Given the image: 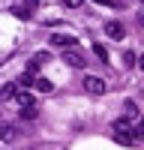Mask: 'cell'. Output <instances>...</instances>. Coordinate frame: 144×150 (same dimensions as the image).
I'll use <instances>...</instances> for the list:
<instances>
[{"label": "cell", "instance_id": "15", "mask_svg": "<svg viewBox=\"0 0 144 150\" xmlns=\"http://www.w3.org/2000/svg\"><path fill=\"white\" fill-rule=\"evenodd\" d=\"M135 138H144V117L138 120V129H135Z\"/></svg>", "mask_w": 144, "mask_h": 150}, {"label": "cell", "instance_id": "3", "mask_svg": "<svg viewBox=\"0 0 144 150\" xmlns=\"http://www.w3.org/2000/svg\"><path fill=\"white\" fill-rule=\"evenodd\" d=\"M84 90L93 93V96H102V93L108 90V84H105L102 78H96V75H87V78H84Z\"/></svg>", "mask_w": 144, "mask_h": 150}, {"label": "cell", "instance_id": "17", "mask_svg": "<svg viewBox=\"0 0 144 150\" xmlns=\"http://www.w3.org/2000/svg\"><path fill=\"white\" fill-rule=\"evenodd\" d=\"M126 114H129V117H135V114H138V111H135V102H126Z\"/></svg>", "mask_w": 144, "mask_h": 150}, {"label": "cell", "instance_id": "12", "mask_svg": "<svg viewBox=\"0 0 144 150\" xmlns=\"http://www.w3.org/2000/svg\"><path fill=\"white\" fill-rule=\"evenodd\" d=\"M93 54H96V57H99V60H102V63H108V51H105V48H102V45H93Z\"/></svg>", "mask_w": 144, "mask_h": 150}, {"label": "cell", "instance_id": "19", "mask_svg": "<svg viewBox=\"0 0 144 150\" xmlns=\"http://www.w3.org/2000/svg\"><path fill=\"white\" fill-rule=\"evenodd\" d=\"M96 3H102V6H114V0H96Z\"/></svg>", "mask_w": 144, "mask_h": 150}, {"label": "cell", "instance_id": "16", "mask_svg": "<svg viewBox=\"0 0 144 150\" xmlns=\"http://www.w3.org/2000/svg\"><path fill=\"white\" fill-rule=\"evenodd\" d=\"M63 3H66V6H69V9H78V6H81V3H84V0H63Z\"/></svg>", "mask_w": 144, "mask_h": 150}, {"label": "cell", "instance_id": "9", "mask_svg": "<svg viewBox=\"0 0 144 150\" xmlns=\"http://www.w3.org/2000/svg\"><path fill=\"white\" fill-rule=\"evenodd\" d=\"M36 114H39L36 102H33V105H21V117H24V120H36Z\"/></svg>", "mask_w": 144, "mask_h": 150}, {"label": "cell", "instance_id": "21", "mask_svg": "<svg viewBox=\"0 0 144 150\" xmlns=\"http://www.w3.org/2000/svg\"><path fill=\"white\" fill-rule=\"evenodd\" d=\"M141 3H144V0H141Z\"/></svg>", "mask_w": 144, "mask_h": 150}, {"label": "cell", "instance_id": "5", "mask_svg": "<svg viewBox=\"0 0 144 150\" xmlns=\"http://www.w3.org/2000/svg\"><path fill=\"white\" fill-rule=\"evenodd\" d=\"M105 33L111 36V39H123V36H126V27H123L120 21H105Z\"/></svg>", "mask_w": 144, "mask_h": 150}, {"label": "cell", "instance_id": "11", "mask_svg": "<svg viewBox=\"0 0 144 150\" xmlns=\"http://www.w3.org/2000/svg\"><path fill=\"white\" fill-rule=\"evenodd\" d=\"M15 99H18V105H33V96H30L27 90H21V93H18Z\"/></svg>", "mask_w": 144, "mask_h": 150}, {"label": "cell", "instance_id": "1", "mask_svg": "<svg viewBox=\"0 0 144 150\" xmlns=\"http://www.w3.org/2000/svg\"><path fill=\"white\" fill-rule=\"evenodd\" d=\"M114 141L123 144V147L135 144V132L129 129V120H114Z\"/></svg>", "mask_w": 144, "mask_h": 150}, {"label": "cell", "instance_id": "7", "mask_svg": "<svg viewBox=\"0 0 144 150\" xmlns=\"http://www.w3.org/2000/svg\"><path fill=\"white\" fill-rule=\"evenodd\" d=\"M51 45H60V48H75V36H69V33H54V36H51Z\"/></svg>", "mask_w": 144, "mask_h": 150}, {"label": "cell", "instance_id": "10", "mask_svg": "<svg viewBox=\"0 0 144 150\" xmlns=\"http://www.w3.org/2000/svg\"><path fill=\"white\" fill-rule=\"evenodd\" d=\"M15 90H18V84H15V81L6 84L3 90H0V102H3V99H12V96H15Z\"/></svg>", "mask_w": 144, "mask_h": 150}, {"label": "cell", "instance_id": "6", "mask_svg": "<svg viewBox=\"0 0 144 150\" xmlns=\"http://www.w3.org/2000/svg\"><path fill=\"white\" fill-rule=\"evenodd\" d=\"M18 138V129L12 126V123H0V141H6V144H12Z\"/></svg>", "mask_w": 144, "mask_h": 150}, {"label": "cell", "instance_id": "2", "mask_svg": "<svg viewBox=\"0 0 144 150\" xmlns=\"http://www.w3.org/2000/svg\"><path fill=\"white\" fill-rule=\"evenodd\" d=\"M39 9V0H24V3H18V6H12V15L15 18H33V12Z\"/></svg>", "mask_w": 144, "mask_h": 150}, {"label": "cell", "instance_id": "20", "mask_svg": "<svg viewBox=\"0 0 144 150\" xmlns=\"http://www.w3.org/2000/svg\"><path fill=\"white\" fill-rule=\"evenodd\" d=\"M138 24H141V27H144V9L138 12Z\"/></svg>", "mask_w": 144, "mask_h": 150}, {"label": "cell", "instance_id": "13", "mask_svg": "<svg viewBox=\"0 0 144 150\" xmlns=\"http://www.w3.org/2000/svg\"><path fill=\"white\" fill-rule=\"evenodd\" d=\"M45 60H48V51H39V54H36V57H33V63H39V66H42V63H45Z\"/></svg>", "mask_w": 144, "mask_h": 150}, {"label": "cell", "instance_id": "14", "mask_svg": "<svg viewBox=\"0 0 144 150\" xmlns=\"http://www.w3.org/2000/svg\"><path fill=\"white\" fill-rule=\"evenodd\" d=\"M123 63H126V66H132V63H135V54L126 51V54H123Z\"/></svg>", "mask_w": 144, "mask_h": 150}, {"label": "cell", "instance_id": "8", "mask_svg": "<svg viewBox=\"0 0 144 150\" xmlns=\"http://www.w3.org/2000/svg\"><path fill=\"white\" fill-rule=\"evenodd\" d=\"M33 84H36V90H39V93H51V90H54V84L48 81V78H33Z\"/></svg>", "mask_w": 144, "mask_h": 150}, {"label": "cell", "instance_id": "4", "mask_svg": "<svg viewBox=\"0 0 144 150\" xmlns=\"http://www.w3.org/2000/svg\"><path fill=\"white\" fill-rule=\"evenodd\" d=\"M63 60H66L69 66H75V69H84V66H87V57H84L81 51H75V48H66V51H63Z\"/></svg>", "mask_w": 144, "mask_h": 150}, {"label": "cell", "instance_id": "18", "mask_svg": "<svg viewBox=\"0 0 144 150\" xmlns=\"http://www.w3.org/2000/svg\"><path fill=\"white\" fill-rule=\"evenodd\" d=\"M135 66H138V69L144 72V54H138V57H135Z\"/></svg>", "mask_w": 144, "mask_h": 150}]
</instances>
